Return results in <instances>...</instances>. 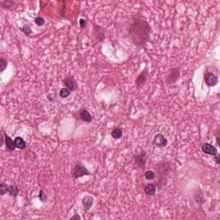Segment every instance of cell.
Here are the masks:
<instances>
[{
  "label": "cell",
  "instance_id": "6da1fadb",
  "mask_svg": "<svg viewBox=\"0 0 220 220\" xmlns=\"http://www.w3.org/2000/svg\"><path fill=\"white\" fill-rule=\"evenodd\" d=\"M151 28L145 19L140 17L132 19L128 28V35L138 47H143L150 40Z\"/></svg>",
  "mask_w": 220,
  "mask_h": 220
},
{
  "label": "cell",
  "instance_id": "7a4b0ae2",
  "mask_svg": "<svg viewBox=\"0 0 220 220\" xmlns=\"http://www.w3.org/2000/svg\"><path fill=\"white\" fill-rule=\"evenodd\" d=\"M89 175H91V173L88 169H86L84 164H82V163H78L75 165L73 172H72V176H73L74 179H78L80 177Z\"/></svg>",
  "mask_w": 220,
  "mask_h": 220
},
{
  "label": "cell",
  "instance_id": "3957f363",
  "mask_svg": "<svg viewBox=\"0 0 220 220\" xmlns=\"http://www.w3.org/2000/svg\"><path fill=\"white\" fill-rule=\"evenodd\" d=\"M180 78V68H172L166 77L165 82L166 84L170 85L174 84L177 82V80Z\"/></svg>",
  "mask_w": 220,
  "mask_h": 220
},
{
  "label": "cell",
  "instance_id": "277c9868",
  "mask_svg": "<svg viewBox=\"0 0 220 220\" xmlns=\"http://www.w3.org/2000/svg\"><path fill=\"white\" fill-rule=\"evenodd\" d=\"M204 80L208 87H214L218 83V78L211 72H206L204 75Z\"/></svg>",
  "mask_w": 220,
  "mask_h": 220
},
{
  "label": "cell",
  "instance_id": "5b68a950",
  "mask_svg": "<svg viewBox=\"0 0 220 220\" xmlns=\"http://www.w3.org/2000/svg\"><path fill=\"white\" fill-rule=\"evenodd\" d=\"M147 79H148V69H147V67H145L140 73L139 74V76L136 78V87L138 89L142 88L144 85L146 84Z\"/></svg>",
  "mask_w": 220,
  "mask_h": 220
},
{
  "label": "cell",
  "instance_id": "8992f818",
  "mask_svg": "<svg viewBox=\"0 0 220 220\" xmlns=\"http://www.w3.org/2000/svg\"><path fill=\"white\" fill-rule=\"evenodd\" d=\"M63 83H64V85L65 86V88H68L72 92L74 91H77L78 89L76 80L72 76H68L67 78H65L64 79Z\"/></svg>",
  "mask_w": 220,
  "mask_h": 220
},
{
  "label": "cell",
  "instance_id": "52a82bcc",
  "mask_svg": "<svg viewBox=\"0 0 220 220\" xmlns=\"http://www.w3.org/2000/svg\"><path fill=\"white\" fill-rule=\"evenodd\" d=\"M152 144L155 146L162 148V147H165L168 145V140H167V139L163 134L158 133L157 135L154 137Z\"/></svg>",
  "mask_w": 220,
  "mask_h": 220
},
{
  "label": "cell",
  "instance_id": "ba28073f",
  "mask_svg": "<svg viewBox=\"0 0 220 220\" xmlns=\"http://www.w3.org/2000/svg\"><path fill=\"white\" fill-rule=\"evenodd\" d=\"M134 161L135 164L140 169H145V164H146V153L145 151H142L139 155L134 157Z\"/></svg>",
  "mask_w": 220,
  "mask_h": 220
},
{
  "label": "cell",
  "instance_id": "9c48e42d",
  "mask_svg": "<svg viewBox=\"0 0 220 220\" xmlns=\"http://www.w3.org/2000/svg\"><path fill=\"white\" fill-rule=\"evenodd\" d=\"M201 151L209 156H215L218 153V150L216 147L209 143H203L201 145Z\"/></svg>",
  "mask_w": 220,
  "mask_h": 220
},
{
  "label": "cell",
  "instance_id": "30bf717a",
  "mask_svg": "<svg viewBox=\"0 0 220 220\" xmlns=\"http://www.w3.org/2000/svg\"><path fill=\"white\" fill-rule=\"evenodd\" d=\"M4 135H5V146H6V149L9 151H13L17 147H16V145H15V141H13L12 140V139L10 137V136L8 135L6 132H4Z\"/></svg>",
  "mask_w": 220,
  "mask_h": 220
},
{
  "label": "cell",
  "instance_id": "8fae6325",
  "mask_svg": "<svg viewBox=\"0 0 220 220\" xmlns=\"http://www.w3.org/2000/svg\"><path fill=\"white\" fill-rule=\"evenodd\" d=\"M79 117L80 120L87 122V123H90L92 121V116H91V113L87 110V109H81L80 112H79Z\"/></svg>",
  "mask_w": 220,
  "mask_h": 220
},
{
  "label": "cell",
  "instance_id": "7c38bea8",
  "mask_svg": "<svg viewBox=\"0 0 220 220\" xmlns=\"http://www.w3.org/2000/svg\"><path fill=\"white\" fill-rule=\"evenodd\" d=\"M82 204H83V206H84L85 211H89L94 204V198L92 196H90V195L85 196V197L83 198Z\"/></svg>",
  "mask_w": 220,
  "mask_h": 220
},
{
  "label": "cell",
  "instance_id": "4fadbf2b",
  "mask_svg": "<svg viewBox=\"0 0 220 220\" xmlns=\"http://www.w3.org/2000/svg\"><path fill=\"white\" fill-rule=\"evenodd\" d=\"M156 190H157V187H156L155 184H152V183H149V184L145 185V187H144V191L149 196L154 195L155 193H156Z\"/></svg>",
  "mask_w": 220,
  "mask_h": 220
},
{
  "label": "cell",
  "instance_id": "5bb4252c",
  "mask_svg": "<svg viewBox=\"0 0 220 220\" xmlns=\"http://www.w3.org/2000/svg\"><path fill=\"white\" fill-rule=\"evenodd\" d=\"M111 136L114 139H119L123 136V130L120 128V127H115L111 132Z\"/></svg>",
  "mask_w": 220,
  "mask_h": 220
},
{
  "label": "cell",
  "instance_id": "9a60e30c",
  "mask_svg": "<svg viewBox=\"0 0 220 220\" xmlns=\"http://www.w3.org/2000/svg\"><path fill=\"white\" fill-rule=\"evenodd\" d=\"M14 141H15L16 147L18 148V149L23 150V149L26 148V143H25V141H24V139H23V138H21V137H17V138L15 139Z\"/></svg>",
  "mask_w": 220,
  "mask_h": 220
},
{
  "label": "cell",
  "instance_id": "2e32d148",
  "mask_svg": "<svg viewBox=\"0 0 220 220\" xmlns=\"http://www.w3.org/2000/svg\"><path fill=\"white\" fill-rule=\"evenodd\" d=\"M8 193L12 197H17L19 193V188L17 185H9L8 187Z\"/></svg>",
  "mask_w": 220,
  "mask_h": 220
},
{
  "label": "cell",
  "instance_id": "e0dca14e",
  "mask_svg": "<svg viewBox=\"0 0 220 220\" xmlns=\"http://www.w3.org/2000/svg\"><path fill=\"white\" fill-rule=\"evenodd\" d=\"M71 93H72V91H70L68 88H62L60 91H59V96L61 97V98H67L68 96L71 95Z\"/></svg>",
  "mask_w": 220,
  "mask_h": 220
},
{
  "label": "cell",
  "instance_id": "ac0fdd59",
  "mask_svg": "<svg viewBox=\"0 0 220 220\" xmlns=\"http://www.w3.org/2000/svg\"><path fill=\"white\" fill-rule=\"evenodd\" d=\"M15 5V3L13 1H11V0H4L1 2V6L4 8V9H10L13 7Z\"/></svg>",
  "mask_w": 220,
  "mask_h": 220
},
{
  "label": "cell",
  "instance_id": "d6986e66",
  "mask_svg": "<svg viewBox=\"0 0 220 220\" xmlns=\"http://www.w3.org/2000/svg\"><path fill=\"white\" fill-rule=\"evenodd\" d=\"M145 177L148 181H151L156 178V173L152 171V170H147L145 173Z\"/></svg>",
  "mask_w": 220,
  "mask_h": 220
},
{
  "label": "cell",
  "instance_id": "ffe728a7",
  "mask_svg": "<svg viewBox=\"0 0 220 220\" xmlns=\"http://www.w3.org/2000/svg\"><path fill=\"white\" fill-rule=\"evenodd\" d=\"M8 66V60L5 58H0V72H3Z\"/></svg>",
  "mask_w": 220,
  "mask_h": 220
},
{
  "label": "cell",
  "instance_id": "44dd1931",
  "mask_svg": "<svg viewBox=\"0 0 220 220\" xmlns=\"http://www.w3.org/2000/svg\"><path fill=\"white\" fill-rule=\"evenodd\" d=\"M8 185L5 183V182H1L0 183V194L1 196H4L8 193Z\"/></svg>",
  "mask_w": 220,
  "mask_h": 220
},
{
  "label": "cell",
  "instance_id": "7402d4cb",
  "mask_svg": "<svg viewBox=\"0 0 220 220\" xmlns=\"http://www.w3.org/2000/svg\"><path fill=\"white\" fill-rule=\"evenodd\" d=\"M21 29H22V31H23V33L26 34V35H28V34H30L32 33V29H31V28H30L28 25H24Z\"/></svg>",
  "mask_w": 220,
  "mask_h": 220
},
{
  "label": "cell",
  "instance_id": "603a6c76",
  "mask_svg": "<svg viewBox=\"0 0 220 220\" xmlns=\"http://www.w3.org/2000/svg\"><path fill=\"white\" fill-rule=\"evenodd\" d=\"M34 23H36V24H37L39 27H40V26L44 25V23H45V20H44V18H42L41 17H38L34 19Z\"/></svg>",
  "mask_w": 220,
  "mask_h": 220
},
{
  "label": "cell",
  "instance_id": "cb8c5ba5",
  "mask_svg": "<svg viewBox=\"0 0 220 220\" xmlns=\"http://www.w3.org/2000/svg\"><path fill=\"white\" fill-rule=\"evenodd\" d=\"M39 199L41 202H46V195L45 193H44V191H43L42 189H40V190Z\"/></svg>",
  "mask_w": 220,
  "mask_h": 220
},
{
  "label": "cell",
  "instance_id": "d4e9b609",
  "mask_svg": "<svg viewBox=\"0 0 220 220\" xmlns=\"http://www.w3.org/2000/svg\"><path fill=\"white\" fill-rule=\"evenodd\" d=\"M79 24H80V27L82 28H84L86 27V21H85L84 19H83V18H81L80 20H79Z\"/></svg>",
  "mask_w": 220,
  "mask_h": 220
},
{
  "label": "cell",
  "instance_id": "484cf974",
  "mask_svg": "<svg viewBox=\"0 0 220 220\" xmlns=\"http://www.w3.org/2000/svg\"><path fill=\"white\" fill-rule=\"evenodd\" d=\"M213 159H214V161H215V163L217 164H220V158H219V154H218V152L217 153L215 156H213Z\"/></svg>",
  "mask_w": 220,
  "mask_h": 220
},
{
  "label": "cell",
  "instance_id": "4316f807",
  "mask_svg": "<svg viewBox=\"0 0 220 220\" xmlns=\"http://www.w3.org/2000/svg\"><path fill=\"white\" fill-rule=\"evenodd\" d=\"M216 140H217V145L219 146V134H218V130H217V134H216Z\"/></svg>",
  "mask_w": 220,
  "mask_h": 220
},
{
  "label": "cell",
  "instance_id": "83f0119b",
  "mask_svg": "<svg viewBox=\"0 0 220 220\" xmlns=\"http://www.w3.org/2000/svg\"><path fill=\"white\" fill-rule=\"evenodd\" d=\"M70 219H71V220H73V219H78V220H80V219H81V217H80V216H78V215H76V214H75V215H74V216H72V218H71Z\"/></svg>",
  "mask_w": 220,
  "mask_h": 220
}]
</instances>
